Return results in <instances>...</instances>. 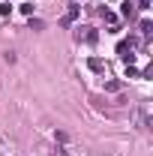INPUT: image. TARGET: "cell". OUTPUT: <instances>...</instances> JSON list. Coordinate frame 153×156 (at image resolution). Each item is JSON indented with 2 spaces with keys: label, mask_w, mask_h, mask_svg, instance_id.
I'll use <instances>...</instances> for the list:
<instances>
[{
  "label": "cell",
  "mask_w": 153,
  "mask_h": 156,
  "mask_svg": "<svg viewBox=\"0 0 153 156\" xmlns=\"http://www.w3.org/2000/svg\"><path fill=\"white\" fill-rule=\"evenodd\" d=\"M87 66H90L93 72H99V75H105V72H108V63H105L102 57H90V60H87Z\"/></svg>",
  "instance_id": "obj_1"
},
{
  "label": "cell",
  "mask_w": 153,
  "mask_h": 156,
  "mask_svg": "<svg viewBox=\"0 0 153 156\" xmlns=\"http://www.w3.org/2000/svg\"><path fill=\"white\" fill-rule=\"evenodd\" d=\"M78 39H84L87 45H93L96 39H99V33H96L93 27H81V30H78Z\"/></svg>",
  "instance_id": "obj_2"
},
{
  "label": "cell",
  "mask_w": 153,
  "mask_h": 156,
  "mask_svg": "<svg viewBox=\"0 0 153 156\" xmlns=\"http://www.w3.org/2000/svg\"><path fill=\"white\" fill-rule=\"evenodd\" d=\"M120 12H123V18H135V3L132 0H123L120 3Z\"/></svg>",
  "instance_id": "obj_3"
},
{
  "label": "cell",
  "mask_w": 153,
  "mask_h": 156,
  "mask_svg": "<svg viewBox=\"0 0 153 156\" xmlns=\"http://www.w3.org/2000/svg\"><path fill=\"white\" fill-rule=\"evenodd\" d=\"M78 12H81V6H69V9H66V15H63V24H72V21L78 18Z\"/></svg>",
  "instance_id": "obj_4"
},
{
  "label": "cell",
  "mask_w": 153,
  "mask_h": 156,
  "mask_svg": "<svg viewBox=\"0 0 153 156\" xmlns=\"http://www.w3.org/2000/svg\"><path fill=\"white\" fill-rule=\"evenodd\" d=\"M138 30H141V36H150V33H153V21H150V18H141Z\"/></svg>",
  "instance_id": "obj_5"
},
{
  "label": "cell",
  "mask_w": 153,
  "mask_h": 156,
  "mask_svg": "<svg viewBox=\"0 0 153 156\" xmlns=\"http://www.w3.org/2000/svg\"><path fill=\"white\" fill-rule=\"evenodd\" d=\"M120 87H123V84H120V81H105V90H111V93H117V90H120Z\"/></svg>",
  "instance_id": "obj_6"
},
{
  "label": "cell",
  "mask_w": 153,
  "mask_h": 156,
  "mask_svg": "<svg viewBox=\"0 0 153 156\" xmlns=\"http://www.w3.org/2000/svg\"><path fill=\"white\" fill-rule=\"evenodd\" d=\"M9 12H12V3L3 0V3H0V15H9Z\"/></svg>",
  "instance_id": "obj_7"
},
{
  "label": "cell",
  "mask_w": 153,
  "mask_h": 156,
  "mask_svg": "<svg viewBox=\"0 0 153 156\" xmlns=\"http://www.w3.org/2000/svg\"><path fill=\"white\" fill-rule=\"evenodd\" d=\"M21 12L24 15H33V3H21Z\"/></svg>",
  "instance_id": "obj_8"
},
{
  "label": "cell",
  "mask_w": 153,
  "mask_h": 156,
  "mask_svg": "<svg viewBox=\"0 0 153 156\" xmlns=\"http://www.w3.org/2000/svg\"><path fill=\"white\" fill-rule=\"evenodd\" d=\"M150 3L153 0H138V9H150Z\"/></svg>",
  "instance_id": "obj_9"
},
{
  "label": "cell",
  "mask_w": 153,
  "mask_h": 156,
  "mask_svg": "<svg viewBox=\"0 0 153 156\" xmlns=\"http://www.w3.org/2000/svg\"><path fill=\"white\" fill-rule=\"evenodd\" d=\"M75 3H78V0H75Z\"/></svg>",
  "instance_id": "obj_10"
}]
</instances>
